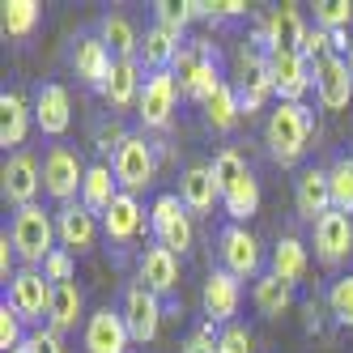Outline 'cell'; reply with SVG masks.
<instances>
[{"label": "cell", "instance_id": "2", "mask_svg": "<svg viewBox=\"0 0 353 353\" xmlns=\"http://www.w3.org/2000/svg\"><path fill=\"white\" fill-rule=\"evenodd\" d=\"M213 174H217V188H221V209L230 213L234 225H243L260 213V183L247 170V162L239 158V149H221L213 158Z\"/></svg>", "mask_w": 353, "mask_h": 353}, {"label": "cell", "instance_id": "41", "mask_svg": "<svg viewBox=\"0 0 353 353\" xmlns=\"http://www.w3.org/2000/svg\"><path fill=\"white\" fill-rule=\"evenodd\" d=\"M188 21H192V13H188L183 5H166V0H158V5H154V26L170 30L174 39H183V30H188Z\"/></svg>", "mask_w": 353, "mask_h": 353}, {"label": "cell", "instance_id": "40", "mask_svg": "<svg viewBox=\"0 0 353 353\" xmlns=\"http://www.w3.org/2000/svg\"><path fill=\"white\" fill-rule=\"evenodd\" d=\"M294 52H298L302 60H307V64H315V60H323L327 52H332V34H327V30H319V26H307V34L298 39V47H294Z\"/></svg>", "mask_w": 353, "mask_h": 353}, {"label": "cell", "instance_id": "31", "mask_svg": "<svg viewBox=\"0 0 353 353\" xmlns=\"http://www.w3.org/2000/svg\"><path fill=\"white\" fill-rule=\"evenodd\" d=\"M85 319V294L77 290V281L68 285H56V302H52V315H47V327H56V332H72Z\"/></svg>", "mask_w": 353, "mask_h": 353}, {"label": "cell", "instance_id": "6", "mask_svg": "<svg viewBox=\"0 0 353 353\" xmlns=\"http://www.w3.org/2000/svg\"><path fill=\"white\" fill-rule=\"evenodd\" d=\"M111 170H115V183L119 192H145L149 183H154V174H158V158H154V141H145L141 132H128V141H123L115 149V158H111Z\"/></svg>", "mask_w": 353, "mask_h": 353}, {"label": "cell", "instance_id": "21", "mask_svg": "<svg viewBox=\"0 0 353 353\" xmlns=\"http://www.w3.org/2000/svg\"><path fill=\"white\" fill-rule=\"evenodd\" d=\"M132 336H128V323H123L119 311L103 307L85 319V353H128Z\"/></svg>", "mask_w": 353, "mask_h": 353}, {"label": "cell", "instance_id": "7", "mask_svg": "<svg viewBox=\"0 0 353 353\" xmlns=\"http://www.w3.org/2000/svg\"><path fill=\"white\" fill-rule=\"evenodd\" d=\"M85 162L72 154L68 145H52L43 158V192L60 200V205H72V200H81V188H85Z\"/></svg>", "mask_w": 353, "mask_h": 353}, {"label": "cell", "instance_id": "49", "mask_svg": "<svg viewBox=\"0 0 353 353\" xmlns=\"http://www.w3.org/2000/svg\"><path fill=\"white\" fill-rule=\"evenodd\" d=\"M13 353H30V349H26V345H21V349H13Z\"/></svg>", "mask_w": 353, "mask_h": 353}, {"label": "cell", "instance_id": "36", "mask_svg": "<svg viewBox=\"0 0 353 353\" xmlns=\"http://www.w3.org/2000/svg\"><path fill=\"white\" fill-rule=\"evenodd\" d=\"M327 183H332V209L336 213H353V158H336L327 166Z\"/></svg>", "mask_w": 353, "mask_h": 353}, {"label": "cell", "instance_id": "18", "mask_svg": "<svg viewBox=\"0 0 353 353\" xmlns=\"http://www.w3.org/2000/svg\"><path fill=\"white\" fill-rule=\"evenodd\" d=\"M268 68H272V90H276L281 103H302V94L315 85L311 64L302 60L298 52H272L268 56Z\"/></svg>", "mask_w": 353, "mask_h": 353}, {"label": "cell", "instance_id": "13", "mask_svg": "<svg viewBox=\"0 0 353 353\" xmlns=\"http://www.w3.org/2000/svg\"><path fill=\"white\" fill-rule=\"evenodd\" d=\"M217 256H221V268L225 272H234L239 281L243 276H260V243L251 230H243V225H225V230L217 234Z\"/></svg>", "mask_w": 353, "mask_h": 353}, {"label": "cell", "instance_id": "44", "mask_svg": "<svg viewBox=\"0 0 353 353\" xmlns=\"http://www.w3.org/2000/svg\"><path fill=\"white\" fill-rule=\"evenodd\" d=\"M26 349H30V353H68L56 327H34V332L26 336Z\"/></svg>", "mask_w": 353, "mask_h": 353}, {"label": "cell", "instance_id": "38", "mask_svg": "<svg viewBox=\"0 0 353 353\" xmlns=\"http://www.w3.org/2000/svg\"><path fill=\"white\" fill-rule=\"evenodd\" d=\"M26 336H30V332H26V319H21L9 302H0V349L13 353V349L26 345Z\"/></svg>", "mask_w": 353, "mask_h": 353}, {"label": "cell", "instance_id": "48", "mask_svg": "<svg viewBox=\"0 0 353 353\" xmlns=\"http://www.w3.org/2000/svg\"><path fill=\"white\" fill-rule=\"evenodd\" d=\"M183 9L192 13V21H200V17H213V5H205V0H183Z\"/></svg>", "mask_w": 353, "mask_h": 353}, {"label": "cell", "instance_id": "30", "mask_svg": "<svg viewBox=\"0 0 353 353\" xmlns=\"http://www.w3.org/2000/svg\"><path fill=\"white\" fill-rule=\"evenodd\" d=\"M98 39L111 47L115 60H137V52H141V30L132 26V17H123V13H107L103 26H98Z\"/></svg>", "mask_w": 353, "mask_h": 353}, {"label": "cell", "instance_id": "29", "mask_svg": "<svg viewBox=\"0 0 353 353\" xmlns=\"http://www.w3.org/2000/svg\"><path fill=\"white\" fill-rule=\"evenodd\" d=\"M179 47H183V39H174V34L162 30V26H149V30L141 34V52H137L145 77H149V72L170 68V60H174V52H179Z\"/></svg>", "mask_w": 353, "mask_h": 353}, {"label": "cell", "instance_id": "8", "mask_svg": "<svg viewBox=\"0 0 353 353\" xmlns=\"http://www.w3.org/2000/svg\"><path fill=\"white\" fill-rule=\"evenodd\" d=\"M234 72H239V107L243 115H256L264 103H268V94L272 90V68H268V56L256 52V47H243V52L234 56Z\"/></svg>", "mask_w": 353, "mask_h": 353}, {"label": "cell", "instance_id": "33", "mask_svg": "<svg viewBox=\"0 0 353 353\" xmlns=\"http://www.w3.org/2000/svg\"><path fill=\"white\" fill-rule=\"evenodd\" d=\"M43 21V5L39 0H5L0 9V26H5L9 39H30Z\"/></svg>", "mask_w": 353, "mask_h": 353}, {"label": "cell", "instance_id": "11", "mask_svg": "<svg viewBox=\"0 0 353 353\" xmlns=\"http://www.w3.org/2000/svg\"><path fill=\"white\" fill-rule=\"evenodd\" d=\"M311 77H315V98H319L323 111L349 107V98H353V68H349L345 56H332V52H327L323 60L311 64Z\"/></svg>", "mask_w": 353, "mask_h": 353}, {"label": "cell", "instance_id": "14", "mask_svg": "<svg viewBox=\"0 0 353 353\" xmlns=\"http://www.w3.org/2000/svg\"><path fill=\"white\" fill-rule=\"evenodd\" d=\"M111 68H115V56H111V47L98 34H81L77 43H72V72H77L81 85L103 94L107 81H111Z\"/></svg>", "mask_w": 353, "mask_h": 353}, {"label": "cell", "instance_id": "9", "mask_svg": "<svg viewBox=\"0 0 353 353\" xmlns=\"http://www.w3.org/2000/svg\"><path fill=\"white\" fill-rule=\"evenodd\" d=\"M5 302L21 319H43V315H52L56 285L43 276V268H21L13 281L5 285Z\"/></svg>", "mask_w": 353, "mask_h": 353}, {"label": "cell", "instance_id": "1", "mask_svg": "<svg viewBox=\"0 0 353 353\" xmlns=\"http://www.w3.org/2000/svg\"><path fill=\"white\" fill-rule=\"evenodd\" d=\"M170 72H174V81H179V94L188 103H200V107L225 85L221 68H217V47L209 39H183V47L170 60Z\"/></svg>", "mask_w": 353, "mask_h": 353}, {"label": "cell", "instance_id": "19", "mask_svg": "<svg viewBox=\"0 0 353 353\" xmlns=\"http://www.w3.org/2000/svg\"><path fill=\"white\" fill-rule=\"evenodd\" d=\"M349 251H353V221L345 213H336V209L323 213L315 221V256H319V264L336 268L341 260H349Z\"/></svg>", "mask_w": 353, "mask_h": 353}, {"label": "cell", "instance_id": "27", "mask_svg": "<svg viewBox=\"0 0 353 353\" xmlns=\"http://www.w3.org/2000/svg\"><path fill=\"white\" fill-rule=\"evenodd\" d=\"M103 230H107L111 243H132V239L145 230V209H141V200L128 196V192H119L115 205H111L107 217H103Z\"/></svg>", "mask_w": 353, "mask_h": 353}, {"label": "cell", "instance_id": "20", "mask_svg": "<svg viewBox=\"0 0 353 353\" xmlns=\"http://www.w3.org/2000/svg\"><path fill=\"white\" fill-rule=\"evenodd\" d=\"M294 209L302 221H319L323 213H332V183H327V170L319 166H307L298 174V183H294Z\"/></svg>", "mask_w": 353, "mask_h": 353}, {"label": "cell", "instance_id": "43", "mask_svg": "<svg viewBox=\"0 0 353 353\" xmlns=\"http://www.w3.org/2000/svg\"><path fill=\"white\" fill-rule=\"evenodd\" d=\"M217 353H256V349H251V332H247L243 323L221 327V336H217Z\"/></svg>", "mask_w": 353, "mask_h": 353}, {"label": "cell", "instance_id": "28", "mask_svg": "<svg viewBox=\"0 0 353 353\" xmlns=\"http://www.w3.org/2000/svg\"><path fill=\"white\" fill-rule=\"evenodd\" d=\"M115 196H119V183H115V170H111V162H94V166L85 170L81 205H85L94 217H98V213L107 217V209L115 205Z\"/></svg>", "mask_w": 353, "mask_h": 353}, {"label": "cell", "instance_id": "10", "mask_svg": "<svg viewBox=\"0 0 353 353\" xmlns=\"http://www.w3.org/2000/svg\"><path fill=\"white\" fill-rule=\"evenodd\" d=\"M119 315H123V323H128L132 345H149L158 336V327H162V298L137 281V285H128V294H123Z\"/></svg>", "mask_w": 353, "mask_h": 353}, {"label": "cell", "instance_id": "4", "mask_svg": "<svg viewBox=\"0 0 353 353\" xmlns=\"http://www.w3.org/2000/svg\"><path fill=\"white\" fill-rule=\"evenodd\" d=\"M9 239H13V247H17L21 268H43L47 256L56 251V239H60V234H56V217L43 213L39 205H26V209L13 213Z\"/></svg>", "mask_w": 353, "mask_h": 353}, {"label": "cell", "instance_id": "16", "mask_svg": "<svg viewBox=\"0 0 353 353\" xmlns=\"http://www.w3.org/2000/svg\"><path fill=\"white\" fill-rule=\"evenodd\" d=\"M239 302H243L239 276L225 272V268H213L209 281H205V290H200V307H205L209 323H225V327H230V319L239 315Z\"/></svg>", "mask_w": 353, "mask_h": 353}, {"label": "cell", "instance_id": "5", "mask_svg": "<svg viewBox=\"0 0 353 353\" xmlns=\"http://www.w3.org/2000/svg\"><path fill=\"white\" fill-rule=\"evenodd\" d=\"M149 234L158 239V247L174 251V256H188L192 251L196 230H192V213L183 209L179 192H162L154 205H149Z\"/></svg>", "mask_w": 353, "mask_h": 353}, {"label": "cell", "instance_id": "12", "mask_svg": "<svg viewBox=\"0 0 353 353\" xmlns=\"http://www.w3.org/2000/svg\"><path fill=\"white\" fill-rule=\"evenodd\" d=\"M174 103H179V81H174V72L170 68L149 72L145 90H141V103H137V115H141L145 128H166L170 115H174Z\"/></svg>", "mask_w": 353, "mask_h": 353}, {"label": "cell", "instance_id": "37", "mask_svg": "<svg viewBox=\"0 0 353 353\" xmlns=\"http://www.w3.org/2000/svg\"><path fill=\"white\" fill-rule=\"evenodd\" d=\"M315 26L319 30H349L353 26V5L349 0H315Z\"/></svg>", "mask_w": 353, "mask_h": 353}, {"label": "cell", "instance_id": "42", "mask_svg": "<svg viewBox=\"0 0 353 353\" xmlns=\"http://www.w3.org/2000/svg\"><path fill=\"white\" fill-rule=\"evenodd\" d=\"M43 276H47L52 285H68V281H72V251L56 247L52 256H47V264H43Z\"/></svg>", "mask_w": 353, "mask_h": 353}, {"label": "cell", "instance_id": "15", "mask_svg": "<svg viewBox=\"0 0 353 353\" xmlns=\"http://www.w3.org/2000/svg\"><path fill=\"white\" fill-rule=\"evenodd\" d=\"M39 188H43V166L34 162V154H13L5 162V170H0V192H5V200L17 209H26V205H34Z\"/></svg>", "mask_w": 353, "mask_h": 353}, {"label": "cell", "instance_id": "34", "mask_svg": "<svg viewBox=\"0 0 353 353\" xmlns=\"http://www.w3.org/2000/svg\"><path fill=\"white\" fill-rule=\"evenodd\" d=\"M251 302H256V311H260V315H281V311L290 307V302H294V285H285L281 276L264 272V276H256Z\"/></svg>", "mask_w": 353, "mask_h": 353}, {"label": "cell", "instance_id": "32", "mask_svg": "<svg viewBox=\"0 0 353 353\" xmlns=\"http://www.w3.org/2000/svg\"><path fill=\"white\" fill-rule=\"evenodd\" d=\"M272 276H281L285 285H298L307 276V247H302V239L285 234L272 247Z\"/></svg>", "mask_w": 353, "mask_h": 353}, {"label": "cell", "instance_id": "26", "mask_svg": "<svg viewBox=\"0 0 353 353\" xmlns=\"http://www.w3.org/2000/svg\"><path fill=\"white\" fill-rule=\"evenodd\" d=\"M30 123H34V107H26V98H21L17 90L0 94V145H5V149L26 145ZM17 154H21V149H17Z\"/></svg>", "mask_w": 353, "mask_h": 353}, {"label": "cell", "instance_id": "25", "mask_svg": "<svg viewBox=\"0 0 353 353\" xmlns=\"http://www.w3.org/2000/svg\"><path fill=\"white\" fill-rule=\"evenodd\" d=\"M141 60H115V68H111V81H107V90H103V103L111 107V111H128V107H137L141 103V90H145V77H141Z\"/></svg>", "mask_w": 353, "mask_h": 353}, {"label": "cell", "instance_id": "46", "mask_svg": "<svg viewBox=\"0 0 353 353\" xmlns=\"http://www.w3.org/2000/svg\"><path fill=\"white\" fill-rule=\"evenodd\" d=\"M21 268H17V247H13V239H9V230L5 234H0V281H13V276H17Z\"/></svg>", "mask_w": 353, "mask_h": 353}, {"label": "cell", "instance_id": "24", "mask_svg": "<svg viewBox=\"0 0 353 353\" xmlns=\"http://www.w3.org/2000/svg\"><path fill=\"white\" fill-rule=\"evenodd\" d=\"M179 200L188 213H209L217 200H221V188H217V174H213V162H196L183 170L179 179Z\"/></svg>", "mask_w": 353, "mask_h": 353}, {"label": "cell", "instance_id": "23", "mask_svg": "<svg viewBox=\"0 0 353 353\" xmlns=\"http://www.w3.org/2000/svg\"><path fill=\"white\" fill-rule=\"evenodd\" d=\"M34 123L47 132V137H64L68 123H72V98L64 85H39L34 94Z\"/></svg>", "mask_w": 353, "mask_h": 353}, {"label": "cell", "instance_id": "45", "mask_svg": "<svg viewBox=\"0 0 353 353\" xmlns=\"http://www.w3.org/2000/svg\"><path fill=\"white\" fill-rule=\"evenodd\" d=\"M217 336L221 332H213V323H200L196 332L179 345V353H217Z\"/></svg>", "mask_w": 353, "mask_h": 353}, {"label": "cell", "instance_id": "22", "mask_svg": "<svg viewBox=\"0 0 353 353\" xmlns=\"http://www.w3.org/2000/svg\"><path fill=\"white\" fill-rule=\"evenodd\" d=\"M141 285L145 290H154L158 298H174V290H179V256L166 247H145L141 251Z\"/></svg>", "mask_w": 353, "mask_h": 353}, {"label": "cell", "instance_id": "39", "mask_svg": "<svg viewBox=\"0 0 353 353\" xmlns=\"http://www.w3.org/2000/svg\"><path fill=\"white\" fill-rule=\"evenodd\" d=\"M327 311L341 323H353V276H336L332 290H327Z\"/></svg>", "mask_w": 353, "mask_h": 353}, {"label": "cell", "instance_id": "35", "mask_svg": "<svg viewBox=\"0 0 353 353\" xmlns=\"http://www.w3.org/2000/svg\"><path fill=\"white\" fill-rule=\"evenodd\" d=\"M205 119H209V128L213 132H230L234 123L243 119V107H239V90L234 85H221L209 103H205Z\"/></svg>", "mask_w": 353, "mask_h": 353}, {"label": "cell", "instance_id": "17", "mask_svg": "<svg viewBox=\"0 0 353 353\" xmlns=\"http://www.w3.org/2000/svg\"><path fill=\"white\" fill-rule=\"evenodd\" d=\"M56 234H60L64 251L85 256V251H94V243H98V221H94V213L81 205V200H72V205L56 209Z\"/></svg>", "mask_w": 353, "mask_h": 353}, {"label": "cell", "instance_id": "50", "mask_svg": "<svg viewBox=\"0 0 353 353\" xmlns=\"http://www.w3.org/2000/svg\"><path fill=\"white\" fill-rule=\"evenodd\" d=\"M349 68H353V56H349Z\"/></svg>", "mask_w": 353, "mask_h": 353}, {"label": "cell", "instance_id": "47", "mask_svg": "<svg viewBox=\"0 0 353 353\" xmlns=\"http://www.w3.org/2000/svg\"><path fill=\"white\" fill-rule=\"evenodd\" d=\"M247 5L243 0H221V5H213V17H243Z\"/></svg>", "mask_w": 353, "mask_h": 353}, {"label": "cell", "instance_id": "3", "mask_svg": "<svg viewBox=\"0 0 353 353\" xmlns=\"http://www.w3.org/2000/svg\"><path fill=\"white\" fill-rule=\"evenodd\" d=\"M311 128H315V115H311L307 103H281V107H276L268 115V123H264V141H268L272 162L294 166L302 154H307Z\"/></svg>", "mask_w": 353, "mask_h": 353}]
</instances>
